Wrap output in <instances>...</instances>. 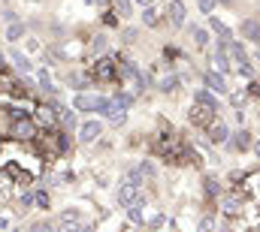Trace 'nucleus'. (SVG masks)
<instances>
[{"instance_id": "nucleus-1", "label": "nucleus", "mask_w": 260, "mask_h": 232, "mask_svg": "<svg viewBox=\"0 0 260 232\" xmlns=\"http://www.w3.org/2000/svg\"><path fill=\"white\" fill-rule=\"evenodd\" d=\"M106 106H109V100L106 97H100V94H76V100H73V109L76 112H106Z\"/></svg>"}, {"instance_id": "nucleus-2", "label": "nucleus", "mask_w": 260, "mask_h": 232, "mask_svg": "<svg viewBox=\"0 0 260 232\" xmlns=\"http://www.w3.org/2000/svg\"><path fill=\"white\" fill-rule=\"evenodd\" d=\"M91 75H94V79H100V82L118 79V63H115V60H109V58L97 60V63H94V69H91Z\"/></svg>"}, {"instance_id": "nucleus-3", "label": "nucleus", "mask_w": 260, "mask_h": 232, "mask_svg": "<svg viewBox=\"0 0 260 232\" xmlns=\"http://www.w3.org/2000/svg\"><path fill=\"white\" fill-rule=\"evenodd\" d=\"M136 199H139V184H136L133 178H127V181L118 187V202L130 208V205H136Z\"/></svg>"}, {"instance_id": "nucleus-4", "label": "nucleus", "mask_w": 260, "mask_h": 232, "mask_svg": "<svg viewBox=\"0 0 260 232\" xmlns=\"http://www.w3.org/2000/svg\"><path fill=\"white\" fill-rule=\"evenodd\" d=\"M215 112H218V109H212V106H206V103H197L194 109H191V121L200 124V127H209V124L215 121Z\"/></svg>"}, {"instance_id": "nucleus-5", "label": "nucleus", "mask_w": 260, "mask_h": 232, "mask_svg": "<svg viewBox=\"0 0 260 232\" xmlns=\"http://www.w3.org/2000/svg\"><path fill=\"white\" fill-rule=\"evenodd\" d=\"M100 133H103V124L100 121H85L79 127V139L82 142H94V139H100Z\"/></svg>"}, {"instance_id": "nucleus-6", "label": "nucleus", "mask_w": 260, "mask_h": 232, "mask_svg": "<svg viewBox=\"0 0 260 232\" xmlns=\"http://www.w3.org/2000/svg\"><path fill=\"white\" fill-rule=\"evenodd\" d=\"M12 136H15V139H34V136H37V127H34V121H30V118H21V121H15V127H12Z\"/></svg>"}, {"instance_id": "nucleus-7", "label": "nucleus", "mask_w": 260, "mask_h": 232, "mask_svg": "<svg viewBox=\"0 0 260 232\" xmlns=\"http://www.w3.org/2000/svg\"><path fill=\"white\" fill-rule=\"evenodd\" d=\"M127 106L115 97V100H109V106H106V118L112 121V124H124V118H127V112H124Z\"/></svg>"}, {"instance_id": "nucleus-8", "label": "nucleus", "mask_w": 260, "mask_h": 232, "mask_svg": "<svg viewBox=\"0 0 260 232\" xmlns=\"http://www.w3.org/2000/svg\"><path fill=\"white\" fill-rule=\"evenodd\" d=\"M239 30H242V36H245L248 43H260V21L257 18H245V21L239 24Z\"/></svg>"}, {"instance_id": "nucleus-9", "label": "nucleus", "mask_w": 260, "mask_h": 232, "mask_svg": "<svg viewBox=\"0 0 260 232\" xmlns=\"http://www.w3.org/2000/svg\"><path fill=\"white\" fill-rule=\"evenodd\" d=\"M185 15H188V12H185V3H182V0H173V3H170V24H173V27H182V24H185Z\"/></svg>"}, {"instance_id": "nucleus-10", "label": "nucleus", "mask_w": 260, "mask_h": 232, "mask_svg": "<svg viewBox=\"0 0 260 232\" xmlns=\"http://www.w3.org/2000/svg\"><path fill=\"white\" fill-rule=\"evenodd\" d=\"M206 88L209 91H215V94H227V82H224V75L221 72H206Z\"/></svg>"}, {"instance_id": "nucleus-11", "label": "nucleus", "mask_w": 260, "mask_h": 232, "mask_svg": "<svg viewBox=\"0 0 260 232\" xmlns=\"http://www.w3.org/2000/svg\"><path fill=\"white\" fill-rule=\"evenodd\" d=\"M209 142H215V145H221V142H227V127L221 124V121H212L209 127Z\"/></svg>"}, {"instance_id": "nucleus-12", "label": "nucleus", "mask_w": 260, "mask_h": 232, "mask_svg": "<svg viewBox=\"0 0 260 232\" xmlns=\"http://www.w3.org/2000/svg\"><path fill=\"white\" fill-rule=\"evenodd\" d=\"M254 142H251V133L248 130H239V133H233V139H230V148L233 151H245V148H251Z\"/></svg>"}, {"instance_id": "nucleus-13", "label": "nucleus", "mask_w": 260, "mask_h": 232, "mask_svg": "<svg viewBox=\"0 0 260 232\" xmlns=\"http://www.w3.org/2000/svg\"><path fill=\"white\" fill-rule=\"evenodd\" d=\"M212 63H215V69H218L221 75H224V72L230 69V58H227V43H221V46H218V52H215Z\"/></svg>"}, {"instance_id": "nucleus-14", "label": "nucleus", "mask_w": 260, "mask_h": 232, "mask_svg": "<svg viewBox=\"0 0 260 232\" xmlns=\"http://www.w3.org/2000/svg\"><path fill=\"white\" fill-rule=\"evenodd\" d=\"M209 24H212V30L221 36V43H230V36H233V33H230V27H227L224 21H218L215 15H209Z\"/></svg>"}, {"instance_id": "nucleus-15", "label": "nucleus", "mask_w": 260, "mask_h": 232, "mask_svg": "<svg viewBox=\"0 0 260 232\" xmlns=\"http://www.w3.org/2000/svg\"><path fill=\"white\" fill-rule=\"evenodd\" d=\"M18 36H24V24L12 21V24H9V30H6V40H9V43H15Z\"/></svg>"}, {"instance_id": "nucleus-16", "label": "nucleus", "mask_w": 260, "mask_h": 232, "mask_svg": "<svg viewBox=\"0 0 260 232\" xmlns=\"http://www.w3.org/2000/svg\"><path fill=\"white\" fill-rule=\"evenodd\" d=\"M142 21H145L148 27H154V24H157V9H154V6H148V9H142Z\"/></svg>"}, {"instance_id": "nucleus-17", "label": "nucleus", "mask_w": 260, "mask_h": 232, "mask_svg": "<svg viewBox=\"0 0 260 232\" xmlns=\"http://www.w3.org/2000/svg\"><path fill=\"white\" fill-rule=\"evenodd\" d=\"M197 103H206V106H212V109H218V100L209 94V91H197Z\"/></svg>"}, {"instance_id": "nucleus-18", "label": "nucleus", "mask_w": 260, "mask_h": 232, "mask_svg": "<svg viewBox=\"0 0 260 232\" xmlns=\"http://www.w3.org/2000/svg\"><path fill=\"white\" fill-rule=\"evenodd\" d=\"M194 43H197V46H200V49H203V46L209 43V33H206L203 27H194Z\"/></svg>"}, {"instance_id": "nucleus-19", "label": "nucleus", "mask_w": 260, "mask_h": 232, "mask_svg": "<svg viewBox=\"0 0 260 232\" xmlns=\"http://www.w3.org/2000/svg\"><path fill=\"white\" fill-rule=\"evenodd\" d=\"M12 60H15V63H18V69H24V72H27V69H30V60L24 58V55H21V52H12Z\"/></svg>"}, {"instance_id": "nucleus-20", "label": "nucleus", "mask_w": 260, "mask_h": 232, "mask_svg": "<svg viewBox=\"0 0 260 232\" xmlns=\"http://www.w3.org/2000/svg\"><path fill=\"white\" fill-rule=\"evenodd\" d=\"M115 6H118V12H121L124 18L133 12V0H115Z\"/></svg>"}, {"instance_id": "nucleus-21", "label": "nucleus", "mask_w": 260, "mask_h": 232, "mask_svg": "<svg viewBox=\"0 0 260 232\" xmlns=\"http://www.w3.org/2000/svg\"><path fill=\"white\" fill-rule=\"evenodd\" d=\"M200 232H215V220L212 217H203L200 220Z\"/></svg>"}, {"instance_id": "nucleus-22", "label": "nucleus", "mask_w": 260, "mask_h": 232, "mask_svg": "<svg viewBox=\"0 0 260 232\" xmlns=\"http://www.w3.org/2000/svg\"><path fill=\"white\" fill-rule=\"evenodd\" d=\"M30 232H58V229H55L52 223H34V226H30Z\"/></svg>"}, {"instance_id": "nucleus-23", "label": "nucleus", "mask_w": 260, "mask_h": 232, "mask_svg": "<svg viewBox=\"0 0 260 232\" xmlns=\"http://www.w3.org/2000/svg\"><path fill=\"white\" fill-rule=\"evenodd\" d=\"M206 190H209V193H215V196L221 193V187H218V181H215V178H206Z\"/></svg>"}, {"instance_id": "nucleus-24", "label": "nucleus", "mask_w": 260, "mask_h": 232, "mask_svg": "<svg viewBox=\"0 0 260 232\" xmlns=\"http://www.w3.org/2000/svg\"><path fill=\"white\" fill-rule=\"evenodd\" d=\"M212 9H215V0H200V12H206V15H209Z\"/></svg>"}, {"instance_id": "nucleus-25", "label": "nucleus", "mask_w": 260, "mask_h": 232, "mask_svg": "<svg viewBox=\"0 0 260 232\" xmlns=\"http://www.w3.org/2000/svg\"><path fill=\"white\" fill-rule=\"evenodd\" d=\"M106 49V36H94V52H103Z\"/></svg>"}, {"instance_id": "nucleus-26", "label": "nucleus", "mask_w": 260, "mask_h": 232, "mask_svg": "<svg viewBox=\"0 0 260 232\" xmlns=\"http://www.w3.org/2000/svg\"><path fill=\"white\" fill-rule=\"evenodd\" d=\"M173 85H176V75H170V79H164V82H160V91H173Z\"/></svg>"}, {"instance_id": "nucleus-27", "label": "nucleus", "mask_w": 260, "mask_h": 232, "mask_svg": "<svg viewBox=\"0 0 260 232\" xmlns=\"http://www.w3.org/2000/svg\"><path fill=\"white\" fill-rule=\"evenodd\" d=\"M37 202H40V205H46V208H49V196H46V193H37Z\"/></svg>"}, {"instance_id": "nucleus-28", "label": "nucleus", "mask_w": 260, "mask_h": 232, "mask_svg": "<svg viewBox=\"0 0 260 232\" xmlns=\"http://www.w3.org/2000/svg\"><path fill=\"white\" fill-rule=\"evenodd\" d=\"M133 3H136V6H142V9H148V6H151V0H133Z\"/></svg>"}, {"instance_id": "nucleus-29", "label": "nucleus", "mask_w": 260, "mask_h": 232, "mask_svg": "<svg viewBox=\"0 0 260 232\" xmlns=\"http://www.w3.org/2000/svg\"><path fill=\"white\" fill-rule=\"evenodd\" d=\"M254 151H257V157H260V142H257V145H254Z\"/></svg>"}, {"instance_id": "nucleus-30", "label": "nucleus", "mask_w": 260, "mask_h": 232, "mask_svg": "<svg viewBox=\"0 0 260 232\" xmlns=\"http://www.w3.org/2000/svg\"><path fill=\"white\" fill-rule=\"evenodd\" d=\"M0 69H3V55H0Z\"/></svg>"}, {"instance_id": "nucleus-31", "label": "nucleus", "mask_w": 260, "mask_h": 232, "mask_svg": "<svg viewBox=\"0 0 260 232\" xmlns=\"http://www.w3.org/2000/svg\"><path fill=\"white\" fill-rule=\"evenodd\" d=\"M12 232H21V229H12Z\"/></svg>"}, {"instance_id": "nucleus-32", "label": "nucleus", "mask_w": 260, "mask_h": 232, "mask_svg": "<svg viewBox=\"0 0 260 232\" xmlns=\"http://www.w3.org/2000/svg\"><path fill=\"white\" fill-rule=\"evenodd\" d=\"M224 3H230V0H224Z\"/></svg>"}]
</instances>
